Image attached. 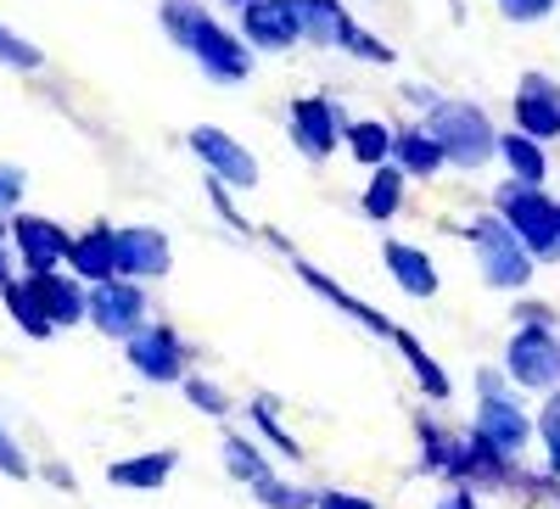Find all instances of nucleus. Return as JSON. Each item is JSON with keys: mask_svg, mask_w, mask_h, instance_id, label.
I'll return each instance as SVG.
<instances>
[{"mask_svg": "<svg viewBox=\"0 0 560 509\" xmlns=\"http://www.w3.org/2000/svg\"><path fill=\"white\" fill-rule=\"evenodd\" d=\"M353 118L342 107H331L325 96H298L292 113H287V129H292V146L308 157V163H325L337 146H342V129Z\"/></svg>", "mask_w": 560, "mask_h": 509, "instance_id": "obj_11", "label": "nucleus"}, {"mask_svg": "<svg viewBox=\"0 0 560 509\" xmlns=\"http://www.w3.org/2000/svg\"><path fill=\"white\" fill-rule=\"evenodd\" d=\"M23 191H28V174L18 163H0V218H12L23 208Z\"/></svg>", "mask_w": 560, "mask_h": 509, "instance_id": "obj_35", "label": "nucleus"}, {"mask_svg": "<svg viewBox=\"0 0 560 509\" xmlns=\"http://www.w3.org/2000/svg\"><path fill=\"white\" fill-rule=\"evenodd\" d=\"M493 218L527 247L533 263H555L560 258V241H555V197L549 191H533V185L504 179L499 191H493Z\"/></svg>", "mask_w": 560, "mask_h": 509, "instance_id": "obj_4", "label": "nucleus"}, {"mask_svg": "<svg viewBox=\"0 0 560 509\" xmlns=\"http://www.w3.org/2000/svg\"><path fill=\"white\" fill-rule=\"evenodd\" d=\"M493 157H504V168H510V179L516 185H533V191H544V179H549V152L538 146V141H527V134H499V146H493Z\"/></svg>", "mask_w": 560, "mask_h": 509, "instance_id": "obj_23", "label": "nucleus"}, {"mask_svg": "<svg viewBox=\"0 0 560 509\" xmlns=\"http://www.w3.org/2000/svg\"><path fill=\"white\" fill-rule=\"evenodd\" d=\"M387 163L404 174V179H438L443 174V152H438V141L420 123H404V129H393V152H387Z\"/></svg>", "mask_w": 560, "mask_h": 509, "instance_id": "obj_21", "label": "nucleus"}, {"mask_svg": "<svg viewBox=\"0 0 560 509\" xmlns=\"http://www.w3.org/2000/svg\"><path fill=\"white\" fill-rule=\"evenodd\" d=\"M342 146H348V157H353V163L382 168V163H387V152H393V123H382V118H353V123L342 129Z\"/></svg>", "mask_w": 560, "mask_h": 509, "instance_id": "obj_27", "label": "nucleus"}, {"mask_svg": "<svg viewBox=\"0 0 560 509\" xmlns=\"http://www.w3.org/2000/svg\"><path fill=\"white\" fill-rule=\"evenodd\" d=\"M382 263H387V274L398 281V292L404 297H438V286H443V274H438V263H432V252L427 247H409V241H387L382 247Z\"/></svg>", "mask_w": 560, "mask_h": 509, "instance_id": "obj_18", "label": "nucleus"}, {"mask_svg": "<svg viewBox=\"0 0 560 509\" xmlns=\"http://www.w3.org/2000/svg\"><path fill=\"white\" fill-rule=\"evenodd\" d=\"M504 381L522 392H555L560 387V331L549 325H516L504 347Z\"/></svg>", "mask_w": 560, "mask_h": 509, "instance_id": "obj_6", "label": "nucleus"}, {"mask_svg": "<svg viewBox=\"0 0 560 509\" xmlns=\"http://www.w3.org/2000/svg\"><path fill=\"white\" fill-rule=\"evenodd\" d=\"M242 45L247 51H292V45H303L287 0H247L242 7Z\"/></svg>", "mask_w": 560, "mask_h": 509, "instance_id": "obj_16", "label": "nucleus"}, {"mask_svg": "<svg viewBox=\"0 0 560 509\" xmlns=\"http://www.w3.org/2000/svg\"><path fill=\"white\" fill-rule=\"evenodd\" d=\"M393 342H398V353H404V364H409L415 387L427 392L432 403H448V398H454V381H448V369L427 353V342H420L415 331H398V325H393Z\"/></svg>", "mask_w": 560, "mask_h": 509, "instance_id": "obj_22", "label": "nucleus"}, {"mask_svg": "<svg viewBox=\"0 0 560 509\" xmlns=\"http://www.w3.org/2000/svg\"><path fill=\"white\" fill-rule=\"evenodd\" d=\"M7 241H12V252L23 258V269H57V263L68 258V241H73V236H68V224L18 208V213L7 218Z\"/></svg>", "mask_w": 560, "mask_h": 509, "instance_id": "obj_13", "label": "nucleus"}, {"mask_svg": "<svg viewBox=\"0 0 560 509\" xmlns=\"http://www.w3.org/2000/svg\"><path fill=\"white\" fill-rule=\"evenodd\" d=\"M174 471H179V453H174V448H147V453L113 459V465H107V482L124 487V493H158V487H168Z\"/></svg>", "mask_w": 560, "mask_h": 509, "instance_id": "obj_19", "label": "nucleus"}, {"mask_svg": "<svg viewBox=\"0 0 560 509\" xmlns=\"http://www.w3.org/2000/svg\"><path fill=\"white\" fill-rule=\"evenodd\" d=\"M45 482H51V487H62V493H73V487H79V476H73L68 465H57V459L45 465Z\"/></svg>", "mask_w": 560, "mask_h": 509, "instance_id": "obj_40", "label": "nucleus"}, {"mask_svg": "<svg viewBox=\"0 0 560 509\" xmlns=\"http://www.w3.org/2000/svg\"><path fill=\"white\" fill-rule=\"evenodd\" d=\"M230 7H247V0H230Z\"/></svg>", "mask_w": 560, "mask_h": 509, "instance_id": "obj_46", "label": "nucleus"}, {"mask_svg": "<svg viewBox=\"0 0 560 509\" xmlns=\"http://www.w3.org/2000/svg\"><path fill=\"white\" fill-rule=\"evenodd\" d=\"M510 113H516V134H527V141H538V146L560 141V79H549L538 68L522 73Z\"/></svg>", "mask_w": 560, "mask_h": 509, "instance_id": "obj_12", "label": "nucleus"}, {"mask_svg": "<svg viewBox=\"0 0 560 509\" xmlns=\"http://www.w3.org/2000/svg\"><path fill=\"white\" fill-rule=\"evenodd\" d=\"M253 498H258L264 509H314V487H298V482H287V476H264V482L253 487Z\"/></svg>", "mask_w": 560, "mask_h": 509, "instance_id": "obj_32", "label": "nucleus"}, {"mask_svg": "<svg viewBox=\"0 0 560 509\" xmlns=\"http://www.w3.org/2000/svg\"><path fill=\"white\" fill-rule=\"evenodd\" d=\"M113 252H118V281H135V286L163 281L174 269V247L152 224H113Z\"/></svg>", "mask_w": 560, "mask_h": 509, "instance_id": "obj_10", "label": "nucleus"}, {"mask_svg": "<svg viewBox=\"0 0 560 509\" xmlns=\"http://www.w3.org/2000/svg\"><path fill=\"white\" fill-rule=\"evenodd\" d=\"M404 96H409V107H427V113L438 107V96H432V90H427V84H409V90H404Z\"/></svg>", "mask_w": 560, "mask_h": 509, "instance_id": "obj_43", "label": "nucleus"}, {"mask_svg": "<svg viewBox=\"0 0 560 509\" xmlns=\"http://www.w3.org/2000/svg\"><path fill=\"white\" fill-rule=\"evenodd\" d=\"M68 274L79 286H102V281H118V252H113V224L96 218V224H84L79 236L68 241Z\"/></svg>", "mask_w": 560, "mask_h": 509, "instance_id": "obj_14", "label": "nucleus"}, {"mask_svg": "<svg viewBox=\"0 0 560 509\" xmlns=\"http://www.w3.org/2000/svg\"><path fill=\"white\" fill-rule=\"evenodd\" d=\"M314 509H376V498L348 487H314Z\"/></svg>", "mask_w": 560, "mask_h": 509, "instance_id": "obj_37", "label": "nucleus"}, {"mask_svg": "<svg viewBox=\"0 0 560 509\" xmlns=\"http://www.w3.org/2000/svg\"><path fill=\"white\" fill-rule=\"evenodd\" d=\"M415 442H420V471H427V476H443L448 448H454V431H443L432 414H415Z\"/></svg>", "mask_w": 560, "mask_h": 509, "instance_id": "obj_30", "label": "nucleus"}, {"mask_svg": "<svg viewBox=\"0 0 560 509\" xmlns=\"http://www.w3.org/2000/svg\"><path fill=\"white\" fill-rule=\"evenodd\" d=\"M342 51H348V57H359V62H382V68H387V62L398 57L393 45L382 39V34H370V28H359V23L348 28V39H342Z\"/></svg>", "mask_w": 560, "mask_h": 509, "instance_id": "obj_34", "label": "nucleus"}, {"mask_svg": "<svg viewBox=\"0 0 560 509\" xmlns=\"http://www.w3.org/2000/svg\"><path fill=\"white\" fill-rule=\"evenodd\" d=\"M0 303H7V313H12V325L28 336V342H51L57 336V325H51V319H45V308H39V297L18 281V274H12V281L7 286H0Z\"/></svg>", "mask_w": 560, "mask_h": 509, "instance_id": "obj_26", "label": "nucleus"}, {"mask_svg": "<svg viewBox=\"0 0 560 509\" xmlns=\"http://www.w3.org/2000/svg\"><path fill=\"white\" fill-rule=\"evenodd\" d=\"M533 437H538V448H544V471L560 482V387L544 392V409L533 414Z\"/></svg>", "mask_w": 560, "mask_h": 509, "instance_id": "obj_29", "label": "nucleus"}, {"mask_svg": "<svg viewBox=\"0 0 560 509\" xmlns=\"http://www.w3.org/2000/svg\"><path fill=\"white\" fill-rule=\"evenodd\" d=\"M163 28L179 51H191L197 68L219 84H242L253 73V51L242 45V34H230L224 23L208 17L202 0H163Z\"/></svg>", "mask_w": 560, "mask_h": 509, "instance_id": "obj_1", "label": "nucleus"}, {"mask_svg": "<svg viewBox=\"0 0 560 509\" xmlns=\"http://www.w3.org/2000/svg\"><path fill=\"white\" fill-rule=\"evenodd\" d=\"M152 319L147 286L135 281H102V286H84V325H96L113 342H129L140 325Z\"/></svg>", "mask_w": 560, "mask_h": 509, "instance_id": "obj_8", "label": "nucleus"}, {"mask_svg": "<svg viewBox=\"0 0 560 509\" xmlns=\"http://www.w3.org/2000/svg\"><path fill=\"white\" fill-rule=\"evenodd\" d=\"M292 269H298V281H303V286H308L314 297H325V303H331L337 313H348L353 325H364L370 336H393V319H387L382 308H370L364 297H353L348 286H337L331 274L319 269V263H308V258H298V252H292Z\"/></svg>", "mask_w": 560, "mask_h": 509, "instance_id": "obj_17", "label": "nucleus"}, {"mask_svg": "<svg viewBox=\"0 0 560 509\" xmlns=\"http://www.w3.org/2000/svg\"><path fill=\"white\" fill-rule=\"evenodd\" d=\"M124 358H129L135 376L152 381V387H179L191 376V347H185V336L168 319H147V325L124 342Z\"/></svg>", "mask_w": 560, "mask_h": 509, "instance_id": "obj_5", "label": "nucleus"}, {"mask_svg": "<svg viewBox=\"0 0 560 509\" xmlns=\"http://www.w3.org/2000/svg\"><path fill=\"white\" fill-rule=\"evenodd\" d=\"M280 403L269 398V392H258L253 403H247V414H253V426H258V437H269V448L280 453V459H292V465H298V459H303V442L287 431V426H280V414H275Z\"/></svg>", "mask_w": 560, "mask_h": 509, "instance_id": "obj_28", "label": "nucleus"}, {"mask_svg": "<svg viewBox=\"0 0 560 509\" xmlns=\"http://www.w3.org/2000/svg\"><path fill=\"white\" fill-rule=\"evenodd\" d=\"M12 274H18V269H12V258H7V247H0V286H7V281H12Z\"/></svg>", "mask_w": 560, "mask_h": 509, "instance_id": "obj_44", "label": "nucleus"}, {"mask_svg": "<svg viewBox=\"0 0 560 509\" xmlns=\"http://www.w3.org/2000/svg\"><path fill=\"white\" fill-rule=\"evenodd\" d=\"M179 392H185V403H191L197 414H208V421H224V414L236 409V403H230V392L219 381H208V376H185Z\"/></svg>", "mask_w": 560, "mask_h": 509, "instance_id": "obj_31", "label": "nucleus"}, {"mask_svg": "<svg viewBox=\"0 0 560 509\" xmlns=\"http://www.w3.org/2000/svg\"><path fill=\"white\" fill-rule=\"evenodd\" d=\"M18 281L39 297V308H45V319L62 331V325H84V286L73 281V274L57 263V269H23Z\"/></svg>", "mask_w": 560, "mask_h": 509, "instance_id": "obj_15", "label": "nucleus"}, {"mask_svg": "<svg viewBox=\"0 0 560 509\" xmlns=\"http://www.w3.org/2000/svg\"><path fill=\"white\" fill-rule=\"evenodd\" d=\"M0 68H18V73H39L45 68V51L34 39H23V34H12L7 23H0Z\"/></svg>", "mask_w": 560, "mask_h": 509, "instance_id": "obj_33", "label": "nucleus"}, {"mask_svg": "<svg viewBox=\"0 0 560 509\" xmlns=\"http://www.w3.org/2000/svg\"><path fill=\"white\" fill-rule=\"evenodd\" d=\"M219 459H224L230 482H242V487H258L264 476H275L269 459H264V448H258L247 431H224V437H219Z\"/></svg>", "mask_w": 560, "mask_h": 509, "instance_id": "obj_25", "label": "nucleus"}, {"mask_svg": "<svg viewBox=\"0 0 560 509\" xmlns=\"http://www.w3.org/2000/svg\"><path fill=\"white\" fill-rule=\"evenodd\" d=\"M555 7H560V0H499V12H504L510 23H544Z\"/></svg>", "mask_w": 560, "mask_h": 509, "instance_id": "obj_38", "label": "nucleus"}, {"mask_svg": "<svg viewBox=\"0 0 560 509\" xmlns=\"http://www.w3.org/2000/svg\"><path fill=\"white\" fill-rule=\"evenodd\" d=\"M471 437L488 442L504 465H522V453L533 448V414L516 403V392H488L471 414Z\"/></svg>", "mask_w": 560, "mask_h": 509, "instance_id": "obj_7", "label": "nucleus"}, {"mask_svg": "<svg viewBox=\"0 0 560 509\" xmlns=\"http://www.w3.org/2000/svg\"><path fill=\"white\" fill-rule=\"evenodd\" d=\"M459 236L471 241V252H477V274H482V286L510 292V297H522V292L533 286L538 263L527 258V247H522L516 236H510V229H504L493 213H477L471 224H459Z\"/></svg>", "mask_w": 560, "mask_h": 509, "instance_id": "obj_3", "label": "nucleus"}, {"mask_svg": "<svg viewBox=\"0 0 560 509\" xmlns=\"http://www.w3.org/2000/svg\"><path fill=\"white\" fill-rule=\"evenodd\" d=\"M185 146L202 157L208 179H219L224 191H253L258 185V157L236 141V134H224L219 123H197L191 134H185Z\"/></svg>", "mask_w": 560, "mask_h": 509, "instance_id": "obj_9", "label": "nucleus"}, {"mask_svg": "<svg viewBox=\"0 0 560 509\" xmlns=\"http://www.w3.org/2000/svg\"><path fill=\"white\" fill-rule=\"evenodd\" d=\"M404 174L393 168V163H382V168H370V179H364V197H359V213L370 218V224H387L398 208H404Z\"/></svg>", "mask_w": 560, "mask_h": 509, "instance_id": "obj_24", "label": "nucleus"}, {"mask_svg": "<svg viewBox=\"0 0 560 509\" xmlns=\"http://www.w3.org/2000/svg\"><path fill=\"white\" fill-rule=\"evenodd\" d=\"M287 7H292V17H298L303 45H325V51H342V39H348V28H353V17H348L342 0H287Z\"/></svg>", "mask_w": 560, "mask_h": 509, "instance_id": "obj_20", "label": "nucleus"}, {"mask_svg": "<svg viewBox=\"0 0 560 509\" xmlns=\"http://www.w3.org/2000/svg\"><path fill=\"white\" fill-rule=\"evenodd\" d=\"M438 509H477V493H471V487H454V493H443Z\"/></svg>", "mask_w": 560, "mask_h": 509, "instance_id": "obj_42", "label": "nucleus"}, {"mask_svg": "<svg viewBox=\"0 0 560 509\" xmlns=\"http://www.w3.org/2000/svg\"><path fill=\"white\" fill-rule=\"evenodd\" d=\"M510 319H516V325H549V331H560L555 325V308L538 303V297H516V303H510Z\"/></svg>", "mask_w": 560, "mask_h": 509, "instance_id": "obj_39", "label": "nucleus"}, {"mask_svg": "<svg viewBox=\"0 0 560 509\" xmlns=\"http://www.w3.org/2000/svg\"><path fill=\"white\" fill-rule=\"evenodd\" d=\"M0 247H7V218H0Z\"/></svg>", "mask_w": 560, "mask_h": 509, "instance_id": "obj_45", "label": "nucleus"}, {"mask_svg": "<svg viewBox=\"0 0 560 509\" xmlns=\"http://www.w3.org/2000/svg\"><path fill=\"white\" fill-rule=\"evenodd\" d=\"M0 476H12V482H28L34 476V465H28V453L18 448V437L0 426Z\"/></svg>", "mask_w": 560, "mask_h": 509, "instance_id": "obj_36", "label": "nucleus"}, {"mask_svg": "<svg viewBox=\"0 0 560 509\" xmlns=\"http://www.w3.org/2000/svg\"><path fill=\"white\" fill-rule=\"evenodd\" d=\"M477 387H482V398H488V392H510L504 369H477Z\"/></svg>", "mask_w": 560, "mask_h": 509, "instance_id": "obj_41", "label": "nucleus"}, {"mask_svg": "<svg viewBox=\"0 0 560 509\" xmlns=\"http://www.w3.org/2000/svg\"><path fill=\"white\" fill-rule=\"evenodd\" d=\"M420 129L438 141L443 152V168H459V174H477L493 163V146H499V129L493 118L477 107V102H438L427 118H420Z\"/></svg>", "mask_w": 560, "mask_h": 509, "instance_id": "obj_2", "label": "nucleus"}]
</instances>
